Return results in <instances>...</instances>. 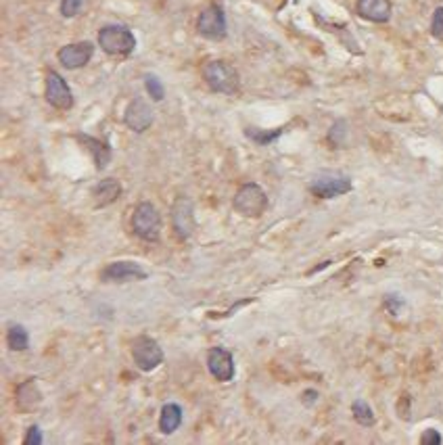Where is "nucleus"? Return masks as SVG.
<instances>
[{
	"instance_id": "f257e3e1",
	"label": "nucleus",
	"mask_w": 443,
	"mask_h": 445,
	"mask_svg": "<svg viewBox=\"0 0 443 445\" xmlns=\"http://www.w3.org/2000/svg\"><path fill=\"white\" fill-rule=\"evenodd\" d=\"M203 80L209 90L217 95H235L241 86L239 71L222 59H213L203 65Z\"/></svg>"
},
{
	"instance_id": "f03ea898",
	"label": "nucleus",
	"mask_w": 443,
	"mask_h": 445,
	"mask_svg": "<svg viewBox=\"0 0 443 445\" xmlns=\"http://www.w3.org/2000/svg\"><path fill=\"white\" fill-rule=\"evenodd\" d=\"M161 213L151 201H142L134 207L132 213V230L144 243H157L161 239Z\"/></svg>"
},
{
	"instance_id": "7ed1b4c3",
	"label": "nucleus",
	"mask_w": 443,
	"mask_h": 445,
	"mask_svg": "<svg viewBox=\"0 0 443 445\" xmlns=\"http://www.w3.org/2000/svg\"><path fill=\"white\" fill-rule=\"evenodd\" d=\"M99 46L111 57H128L136 48V36L119 23H109L99 30Z\"/></svg>"
},
{
	"instance_id": "20e7f679",
	"label": "nucleus",
	"mask_w": 443,
	"mask_h": 445,
	"mask_svg": "<svg viewBox=\"0 0 443 445\" xmlns=\"http://www.w3.org/2000/svg\"><path fill=\"white\" fill-rule=\"evenodd\" d=\"M233 207L243 217H262L268 209V195L259 184L247 182L237 190Z\"/></svg>"
},
{
	"instance_id": "39448f33",
	"label": "nucleus",
	"mask_w": 443,
	"mask_h": 445,
	"mask_svg": "<svg viewBox=\"0 0 443 445\" xmlns=\"http://www.w3.org/2000/svg\"><path fill=\"white\" fill-rule=\"evenodd\" d=\"M310 192L320 199H335L353 190V182L343 172H320L310 180Z\"/></svg>"
},
{
	"instance_id": "423d86ee",
	"label": "nucleus",
	"mask_w": 443,
	"mask_h": 445,
	"mask_svg": "<svg viewBox=\"0 0 443 445\" xmlns=\"http://www.w3.org/2000/svg\"><path fill=\"white\" fill-rule=\"evenodd\" d=\"M197 32L207 40H224L228 36V21L226 13L217 3H211L205 7L197 19Z\"/></svg>"
},
{
	"instance_id": "0eeeda50",
	"label": "nucleus",
	"mask_w": 443,
	"mask_h": 445,
	"mask_svg": "<svg viewBox=\"0 0 443 445\" xmlns=\"http://www.w3.org/2000/svg\"><path fill=\"white\" fill-rule=\"evenodd\" d=\"M132 359L136 364L138 370L142 373H153L157 366H161L164 362V349L159 347V343L151 337H136L132 341Z\"/></svg>"
},
{
	"instance_id": "6e6552de",
	"label": "nucleus",
	"mask_w": 443,
	"mask_h": 445,
	"mask_svg": "<svg viewBox=\"0 0 443 445\" xmlns=\"http://www.w3.org/2000/svg\"><path fill=\"white\" fill-rule=\"evenodd\" d=\"M172 226L174 233L178 235V239L186 241L195 235L197 228V219H195V205L188 197L180 195L174 203H172Z\"/></svg>"
},
{
	"instance_id": "1a4fd4ad",
	"label": "nucleus",
	"mask_w": 443,
	"mask_h": 445,
	"mask_svg": "<svg viewBox=\"0 0 443 445\" xmlns=\"http://www.w3.org/2000/svg\"><path fill=\"white\" fill-rule=\"evenodd\" d=\"M207 368H209L211 377L219 383H230L237 375L235 357L224 347H211L207 351Z\"/></svg>"
},
{
	"instance_id": "9d476101",
	"label": "nucleus",
	"mask_w": 443,
	"mask_h": 445,
	"mask_svg": "<svg viewBox=\"0 0 443 445\" xmlns=\"http://www.w3.org/2000/svg\"><path fill=\"white\" fill-rule=\"evenodd\" d=\"M44 95H46L48 105L59 111H69L73 107V92L59 71L46 73V92Z\"/></svg>"
},
{
	"instance_id": "9b49d317",
	"label": "nucleus",
	"mask_w": 443,
	"mask_h": 445,
	"mask_svg": "<svg viewBox=\"0 0 443 445\" xmlns=\"http://www.w3.org/2000/svg\"><path fill=\"white\" fill-rule=\"evenodd\" d=\"M153 119H155V115H153L151 105L140 97H136L124 111V123L136 134H142L149 130L153 126Z\"/></svg>"
},
{
	"instance_id": "f8f14e48",
	"label": "nucleus",
	"mask_w": 443,
	"mask_h": 445,
	"mask_svg": "<svg viewBox=\"0 0 443 445\" xmlns=\"http://www.w3.org/2000/svg\"><path fill=\"white\" fill-rule=\"evenodd\" d=\"M95 55V44L88 42V40H82V42H73V44H67L59 50V63L67 69H80L84 65L90 63Z\"/></svg>"
},
{
	"instance_id": "ddd939ff",
	"label": "nucleus",
	"mask_w": 443,
	"mask_h": 445,
	"mask_svg": "<svg viewBox=\"0 0 443 445\" xmlns=\"http://www.w3.org/2000/svg\"><path fill=\"white\" fill-rule=\"evenodd\" d=\"M146 270L134 261H111L103 268L101 280L103 282H130V280H146Z\"/></svg>"
},
{
	"instance_id": "4468645a",
	"label": "nucleus",
	"mask_w": 443,
	"mask_h": 445,
	"mask_svg": "<svg viewBox=\"0 0 443 445\" xmlns=\"http://www.w3.org/2000/svg\"><path fill=\"white\" fill-rule=\"evenodd\" d=\"M391 11V0H357V15L373 23H387Z\"/></svg>"
},
{
	"instance_id": "2eb2a0df",
	"label": "nucleus",
	"mask_w": 443,
	"mask_h": 445,
	"mask_svg": "<svg viewBox=\"0 0 443 445\" xmlns=\"http://www.w3.org/2000/svg\"><path fill=\"white\" fill-rule=\"evenodd\" d=\"M121 184L115 180V178H107V180H101L95 188H92V201H95V207L101 209V207H109L113 205L119 197H121Z\"/></svg>"
},
{
	"instance_id": "dca6fc26",
	"label": "nucleus",
	"mask_w": 443,
	"mask_h": 445,
	"mask_svg": "<svg viewBox=\"0 0 443 445\" xmlns=\"http://www.w3.org/2000/svg\"><path fill=\"white\" fill-rule=\"evenodd\" d=\"M76 138L90 151L97 170H105L109 166V161H111V146H109V142L92 138V136H86V134H76Z\"/></svg>"
},
{
	"instance_id": "f3484780",
	"label": "nucleus",
	"mask_w": 443,
	"mask_h": 445,
	"mask_svg": "<svg viewBox=\"0 0 443 445\" xmlns=\"http://www.w3.org/2000/svg\"><path fill=\"white\" fill-rule=\"evenodd\" d=\"M42 402V393L40 387L36 383V379H28L26 383H21L17 387V408L21 412H32L40 406Z\"/></svg>"
},
{
	"instance_id": "a211bd4d",
	"label": "nucleus",
	"mask_w": 443,
	"mask_h": 445,
	"mask_svg": "<svg viewBox=\"0 0 443 445\" xmlns=\"http://www.w3.org/2000/svg\"><path fill=\"white\" fill-rule=\"evenodd\" d=\"M182 418H184V414H182V408L178 404H174V402L166 404L161 408V414H159V431L164 435L176 433L182 424Z\"/></svg>"
},
{
	"instance_id": "6ab92c4d",
	"label": "nucleus",
	"mask_w": 443,
	"mask_h": 445,
	"mask_svg": "<svg viewBox=\"0 0 443 445\" xmlns=\"http://www.w3.org/2000/svg\"><path fill=\"white\" fill-rule=\"evenodd\" d=\"M7 347L11 351H26L30 347V335L21 324H17V322L9 324V328H7Z\"/></svg>"
},
{
	"instance_id": "aec40b11",
	"label": "nucleus",
	"mask_w": 443,
	"mask_h": 445,
	"mask_svg": "<svg viewBox=\"0 0 443 445\" xmlns=\"http://www.w3.org/2000/svg\"><path fill=\"white\" fill-rule=\"evenodd\" d=\"M351 414H353V420L362 426H373L377 422V416L366 399H355L351 404Z\"/></svg>"
},
{
	"instance_id": "412c9836",
	"label": "nucleus",
	"mask_w": 443,
	"mask_h": 445,
	"mask_svg": "<svg viewBox=\"0 0 443 445\" xmlns=\"http://www.w3.org/2000/svg\"><path fill=\"white\" fill-rule=\"evenodd\" d=\"M282 132H284V128H276V130L245 128V134H247V138H249V140H253L255 144H262V146H266V144L274 142L276 138H280V136H282Z\"/></svg>"
},
{
	"instance_id": "4be33fe9",
	"label": "nucleus",
	"mask_w": 443,
	"mask_h": 445,
	"mask_svg": "<svg viewBox=\"0 0 443 445\" xmlns=\"http://www.w3.org/2000/svg\"><path fill=\"white\" fill-rule=\"evenodd\" d=\"M144 88L155 103H161L166 99V88H164L161 80L157 76H153V73H146L144 76Z\"/></svg>"
},
{
	"instance_id": "5701e85b",
	"label": "nucleus",
	"mask_w": 443,
	"mask_h": 445,
	"mask_svg": "<svg viewBox=\"0 0 443 445\" xmlns=\"http://www.w3.org/2000/svg\"><path fill=\"white\" fill-rule=\"evenodd\" d=\"M347 138V121L345 119H339L333 123V128L328 130V142L335 144V146H341Z\"/></svg>"
},
{
	"instance_id": "b1692460",
	"label": "nucleus",
	"mask_w": 443,
	"mask_h": 445,
	"mask_svg": "<svg viewBox=\"0 0 443 445\" xmlns=\"http://www.w3.org/2000/svg\"><path fill=\"white\" fill-rule=\"evenodd\" d=\"M84 5H86V0H61V15L67 19L76 17L82 13Z\"/></svg>"
},
{
	"instance_id": "393cba45",
	"label": "nucleus",
	"mask_w": 443,
	"mask_h": 445,
	"mask_svg": "<svg viewBox=\"0 0 443 445\" xmlns=\"http://www.w3.org/2000/svg\"><path fill=\"white\" fill-rule=\"evenodd\" d=\"M431 34L435 38H443V7H437L431 19Z\"/></svg>"
},
{
	"instance_id": "a878e982",
	"label": "nucleus",
	"mask_w": 443,
	"mask_h": 445,
	"mask_svg": "<svg viewBox=\"0 0 443 445\" xmlns=\"http://www.w3.org/2000/svg\"><path fill=\"white\" fill-rule=\"evenodd\" d=\"M44 443V437H42V431L38 424H32L23 437V445H42Z\"/></svg>"
},
{
	"instance_id": "bb28decb",
	"label": "nucleus",
	"mask_w": 443,
	"mask_h": 445,
	"mask_svg": "<svg viewBox=\"0 0 443 445\" xmlns=\"http://www.w3.org/2000/svg\"><path fill=\"white\" fill-rule=\"evenodd\" d=\"M406 306V301L402 299L400 295H387V299H385V308L395 316V314H400V310Z\"/></svg>"
},
{
	"instance_id": "cd10ccee",
	"label": "nucleus",
	"mask_w": 443,
	"mask_h": 445,
	"mask_svg": "<svg viewBox=\"0 0 443 445\" xmlns=\"http://www.w3.org/2000/svg\"><path fill=\"white\" fill-rule=\"evenodd\" d=\"M441 435H439V431H435V428H426L422 435H420V443L422 445H441Z\"/></svg>"
},
{
	"instance_id": "c85d7f7f",
	"label": "nucleus",
	"mask_w": 443,
	"mask_h": 445,
	"mask_svg": "<svg viewBox=\"0 0 443 445\" xmlns=\"http://www.w3.org/2000/svg\"><path fill=\"white\" fill-rule=\"evenodd\" d=\"M302 399H304V404H306V406H312V404H316V399H318V391L308 389V391L302 395Z\"/></svg>"
}]
</instances>
